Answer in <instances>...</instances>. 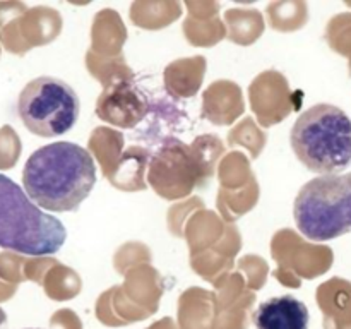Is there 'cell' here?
Returning a JSON list of instances; mask_svg holds the SVG:
<instances>
[{
	"mask_svg": "<svg viewBox=\"0 0 351 329\" xmlns=\"http://www.w3.org/2000/svg\"><path fill=\"white\" fill-rule=\"evenodd\" d=\"M95 184L96 163L91 153L67 141L41 146L23 168L24 191L43 211H75Z\"/></svg>",
	"mask_w": 351,
	"mask_h": 329,
	"instance_id": "6da1fadb",
	"label": "cell"
},
{
	"mask_svg": "<svg viewBox=\"0 0 351 329\" xmlns=\"http://www.w3.org/2000/svg\"><path fill=\"white\" fill-rule=\"evenodd\" d=\"M295 156L319 175H336L351 164V119L331 103L304 110L290 132Z\"/></svg>",
	"mask_w": 351,
	"mask_h": 329,
	"instance_id": "7a4b0ae2",
	"label": "cell"
},
{
	"mask_svg": "<svg viewBox=\"0 0 351 329\" xmlns=\"http://www.w3.org/2000/svg\"><path fill=\"white\" fill-rule=\"evenodd\" d=\"M65 240L64 223L34 204L12 178L0 173V247L26 256H51Z\"/></svg>",
	"mask_w": 351,
	"mask_h": 329,
	"instance_id": "3957f363",
	"label": "cell"
},
{
	"mask_svg": "<svg viewBox=\"0 0 351 329\" xmlns=\"http://www.w3.org/2000/svg\"><path fill=\"white\" fill-rule=\"evenodd\" d=\"M298 232L312 242H328L351 233V171L308 180L295 197Z\"/></svg>",
	"mask_w": 351,
	"mask_h": 329,
	"instance_id": "277c9868",
	"label": "cell"
},
{
	"mask_svg": "<svg viewBox=\"0 0 351 329\" xmlns=\"http://www.w3.org/2000/svg\"><path fill=\"white\" fill-rule=\"evenodd\" d=\"M81 101L71 84L51 75L27 82L17 98L21 122L38 137H60L77 122Z\"/></svg>",
	"mask_w": 351,
	"mask_h": 329,
	"instance_id": "5b68a950",
	"label": "cell"
},
{
	"mask_svg": "<svg viewBox=\"0 0 351 329\" xmlns=\"http://www.w3.org/2000/svg\"><path fill=\"white\" fill-rule=\"evenodd\" d=\"M257 329H307L308 308L291 295L263 302L252 314Z\"/></svg>",
	"mask_w": 351,
	"mask_h": 329,
	"instance_id": "8992f818",
	"label": "cell"
}]
</instances>
